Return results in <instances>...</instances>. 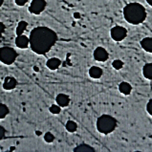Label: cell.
<instances>
[{
    "mask_svg": "<svg viewBox=\"0 0 152 152\" xmlns=\"http://www.w3.org/2000/svg\"><path fill=\"white\" fill-rule=\"evenodd\" d=\"M74 151L75 152H95V149L88 145L81 144L80 145H77L76 148L74 149Z\"/></svg>",
    "mask_w": 152,
    "mask_h": 152,
    "instance_id": "2e32d148",
    "label": "cell"
},
{
    "mask_svg": "<svg viewBox=\"0 0 152 152\" xmlns=\"http://www.w3.org/2000/svg\"><path fill=\"white\" fill-rule=\"evenodd\" d=\"M45 8H46L45 0H32L31 5L29 7V11L34 15H39L45 10Z\"/></svg>",
    "mask_w": 152,
    "mask_h": 152,
    "instance_id": "8992f818",
    "label": "cell"
},
{
    "mask_svg": "<svg viewBox=\"0 0 152 152\" xmlns=\"http://www.w3.org/2000/svg\"><path fill=\"white\" fill-rule=\"evenodd\" d=\"M4 31H5V25H4L2 22H0V37H2Z\"/></svg>",
    "mask_w": 152,
    "mask_h": 152,
    "instance_id": "484cf974",
    "label": "cell"
},
{
    "mask_svg": "<svg viewBox=\"0 0 152 152\" xmlns=\"http://www.w3.org/2000/svg\"><path fill=\"white\" fill-rule=\"evenodd\" d=\"M119 90H120V92L121 94H124V95H129L130 93H131V91H132V86L130 85L128 82L126 81H123V82H121V83L119 84Z\"/></svg>",
    "mask_w": 152,
    "mask_h": 152,
    "instance_id": "7c38bea8",
    "label": "cell"
},
{
    "mask_svg": "<svg viewBox=\"0 0 152 152\" xmlns=\"http://www.w3.org/2000/svg\"><path fill=\"white\" fill-rule=\"evenodd\" d=\"M30 46L36 54L43 55L51 50L58 36L48 27H37L30 34Z\"/></svg>",
    "mask_w": 152,
    "mask_h": 152,
    "instance_id": "6da1fadb",
    "label": "cell"
},
{
    "mask_svg": "<svg viewBox=\"0 0 152 152\" xmlns=\"http://www.w3.org/2000/svg\"><path fill=\"white\" fill-rule=\"evenodd\" d=\"M111 37L115 41H121L124 40L127 36V30L123 26H115L113 27L110 31Z\"/></svg>",
    "mask_w": 152,
    "mask_h": 152,
    "instance_id": "5b68a950",
    "label": "cell"
},
{
    "mask_svg": "<svg viewBox=\"0 0 152 152\" xmlns=\"http://www.w3.org/2000/svg\"><path fill=\"white\" fill-rule=\"evenodd\" d=\"M124 19L132 25H139L146 18L145 8L140 3H129L124 8Z\"/></svg>",
    "mask_w": 152,
    "mask_h": 152,
    "instance_id": "7a4b0ae2",
    "label": "cell"
},
{
    "mask_svg": "<svg viewBox=\"0 0 152 152\" xmlns=\"http://www.w3.org/2000/svg\"><path fill=\"white\" fill-rule=\"evenodd\" d=\"M146 110L148 112V114L152 116V99L146 104Z\"/></svg>",
    "mask_w": 152,
    "mask_h": 152,
    "instance_id": "603a6c76",
    "label": "cell"
},
{
    "mask_svg": "<svg viewBox=\"0 0 152 152\" xmlns=\"http://www.w3.org/2000/svg\"><path fill=\"white\" fill-rule=\"evenodd\" d=\"M28 26V23L26 22V21H20V22L18 23V25H17L16 27V34L17 36H21V34H23V32L26 30V28H27Z\"/></svg>",
    "mask_w": 152,
    "mask_h": 152,
    "instance_id": "e0dca14e",
    "label": "cell"
},
{
    "mask_svg": "<svg viewBox=\"0 0 152 152\" xmlns=\"http://www.w3.org/2000/svg\"><path fill=\"white\" fill-rule=\"evenodd\" d=\"M89 76L92 79H99L102 76V69L98 66H92L89 69Z\"/></svg>",
    "mask_w": 152,
    "mask_h": 152,
    "instance_id": "8fae6325",
    "label": "cell"
},
{
    "mask_svg": "<svg viewBox=\"0 0 152 152\" xmlns=\"http://www.w3.org/2000/svg\"><path fill=\"white\" fill-rule=\"evenodd\" d=\"M50 112L54 115L59 114L60 113V106L58 105V104H53V105H51V107H50Z\"/></svg>",
    "mask_w": 152,
    "mask_h": 152,
    "instance_id": "44dd1931",
    "label": "cell"
},
{
    "mask_svg": "<svg viewBox=\"0 0 152 152\" xmlns=\"http://www.w3.org/2000/svg\"><path fill=\"white\" fill-rule=\"evenodd\" d=\"M65 127H66L68 132L73 133V132H75L76 130L77 129V124L74 121H68L67 123H66V125H65Z\"/></svg>",
    "mask_w": 152,
    "mask_h": 152,
    "instance_id": "ac0fdd59",
    "label": "cell"
},
{
    "mask_svg": "<svg viewBox=\"0 0 152 152\" xmlns=\"http://www.w3.org/2000/svg\"><path fill=\"white\" fill-rule=\"evenodd\" d=\"M112 66L116 70H121V68L124 67V62L121 61V59H115L114 61L112 62Z\"/></svg>",
    "mask_w": 152,
    "mask_h": 152,
    "instance_id": "ffe728a7",
    "label": "cell"
},
{
    "mask_svg": "<svg viewBox=\"0 0 152 152\" xmlns=\"http://www.w3.org/2000/svg\"><path fill=\"white\" fill-rule=\"evenodd\" d=\"M74 17H75V18H80V15L79 14V12H75V14H74Z\"/></svg>",
    "mask_w": 152,
    "mask_h": 152,
    "instance_id": "4316f807",
    "label": "cell"
},
{
    "mask_svg": "<svg viewBox=\"0 0 152 152\" xmlns=\"http://www.w3.org/2000/svg\"><path fill=\"white\" fill-rule=\"evenodd\" d=\"M6 134V130L5 128H4L2 125H0V140H2V139L4 138V136H5Z\"/></svg>",
    "mask_w": 152,
    "mask_h": 152,
    "instance_id": "cb8c5ba5",
    "label": "cell"
},
{
    "mask_svg": "<svg viewBox=\"0 0 152 152\" xmlns=\"http://www.w3.org/2000/svg\"><path fill=\"white\" fill-rule=\"evenodd\" d=\"M9 114V108L7 105L0 103V119H4Z\"/></svg>",
    "mask_w": 152,
    "mask_h": 152,
    "instance_id": "d6986e66",
    "label": "cell"
},
{
    "mask_svg": "<svg viewBox=\"0 0 152 152\" xmlns=\"http://www.w3.org/2000/svg\"><path fill=\"white\" fill-rule=\"evenodd\" d=\"M15 3H16V5H18V6H24L26 3L28 2V0H15Z\"/></svg>",
    "mask_w": 152,
    "mask_h": 152,
    "instance_id": "d4e9b609",
    "label": "cell"
},
{
    "mask_svg": "<svg viewBox=\"0 0 152 152\" xmlns=\"http://www.w3.org/2000/svg\"><path fill=\"white\" fill-rule=\"evenodd\" d=\"M16 85H17V81L12 77H7L3 82V88L5 90H12L16 87Z\"/></svg>",
    "mask_w": 152,
    "mask_h": 152,
    "instance_id": "9c48e42d",
    "label": "cell"
},
{
    "mask_svg": "<svg viewBox=\"0 0 152 152\" xmlns=\"http://www.w3.org/2000/svg\"><path fill=\"white\" fill-rule=\"evenodd\" d=\"M60 64H61V61H60L59 58H52L47 61V67L51 70H56L60 66Z\"/></svg>",
    "mask_w": 152,
    "mask_h": 152,
    "instance_id": "4fadbf2b",
    "label": "cell"
},
{
    "mask_svg": "<svg viewBox=\"0 0 152 152\" xmlns=\"http://www.w3.org/2000/svg\"><path fill=\"white\" fill-rule=\"evenodd\" d=\"M109 58V55H108V52L102 48V47H98V48L95 49L94 51V58L97 60V61H101L104 62L106 61Z\"/></svg>",
    "mask_w": 152,
    "mask_h": 152,
    "instance_id": "52a82bcc",
    "label": "cell"
},
{
    "mask_svg": "<svg viewBox=\"0 0 152 152\" xmlns=\"http://www.w3.org/2000/svg\"><path fill=\"white\" fill-rule=\"evenodd\" d=\"M3 3H4V0H0V7L3 5Z\"/></svg>",
    "mask_w": 152,
    "mask_h": 152,
    "instance_id": "f1b7e54d",
    "label": "cell"
},
{
    "mask_svg": "<svg viewBox=\"0 0 152 152\" xmlns=\"http://www.w3.org/2000/svg\"><path fill=\"white\" fill-rule=\"evenodd\" d=\"M30 44V38H28L26 36H17L15 38V45L20 49H26Z\"/></svg>",
    "mask_w": 152,
    "mask_h": 152,
    "instance_id": "ba28073f",
    "label": "cell"
},
{
    "mask_svg": "<svg viewBox=\"0 0 152 152\" xmlns=\"http://www.w3.org/2000/svg\"><path fill=\"white\" fill-rule=\"evenodd\" d=\"M44 140L47 142H53L54 140H55V136L51 132H47V133H45V135H44Z\"/></svg>",
    "mask_w": 152,
    "mask_h": 152,
    "instance_id": "7402d4cb",
    "label": "cell"
},
{
    "mask_svg": "<svg viewBox=\"0 0 152 152\" xmlns=\"http://www.w3.org/2000/svg\"><path fill=\"white\" fill-rule=\"evenodd\" d=\"M17 58V53L11 47H2L0 48V61L6 65L12 64Z\"/></svg>",
    "mask_w": 152,
    "mask_h": 152,
    "instance_id": "277c9868",
    "label": "cell"
},
{
    "mask_svg": "<svg viewBox=\"0 0 152 152\" xmlns=\"http://www.w3.org/2000/svg\"><path fill=\"white\" fill-rule=\"evenodd\" d=\"M144 77L147 80H152V63H146L142 68Z\"/></svg>",
    "mask_w": 152,
    "mask_h": 152,
    "instance_id": "9a60e30c",
    "label": "cell"
},
{
    "mask_svg": "<svg viewBox=\"0 0 152 152\" xmlns=\"http://www.w3.org/2000/svg\"><path fill=\"white\" fill-rule=\"evenodd\" d=\"M146 2H147V3H148V4H149V5H150V6L152 7V0H146Z\"/></svg>",
    "mask_w": 152,
    "mask_h": 152,
    "instance_id": "83f0119b",
    "label": "cell"
},
{
    "mask_svg": "<svg viewBox=\"0 0 152 152\" xmlns=\"http://www.w3.org/2000/svg\"><path fill=\"white\" fill-rule=\"evenodd\" d=\"M56 101L60 107H66L70 103V98L65 94H58L56 96Z\"/></svg>",
    "mask_w": 152,
    "mask_h": 152,
    "instance_id": "30bf717a",
    "label": "cell"
},
{
    "mask_svg": "<svg viewBox=\"0 0 152 152\" xmlns=\"http://www.w3.org/2000/svg\"><path fill=\"white\" fill-rule=\"evenodd\" d=\"M141 46L145 51L152 53V38L151 37H145L141 41Z\"/></svg>",
    "mask_w": 152,
    "mask_h": 152,
    "instance_id": "5bb4252c",
    "label": "cell"
},
{
    "mask_svg": "<svg viewBox=\"0 0 152 152\" xmlns=\"http://www.w3.org/2000/svg\"><path fill=\"white\" fill-rule=\"evenodd\" d=\"M117 126V120L110 115H102L97 120V129L99 133L107 135L115 130Z\"/></svg>",
    "mask_w": 152,
    "mask_h": 152,
    "instance_id": "3957f363",
    "label": "cell"
},
{
    "mask_svg": "<svg viewBox=\"0 0 152 152\" xmlns=\"http://www.w3.org/2000/svg\"><path fill=\"white\" fill-rule=\"evenodd\" d=\"M34 71H38V68L37 67H34Z\"/></svg>",
    "mask_w": 152,
    "mask_h": 152,
    "instance_id": "f546056e",
    "label": "cell"
}]
</instances>
